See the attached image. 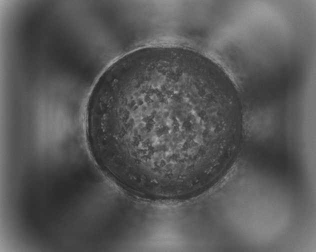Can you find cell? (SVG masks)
Instances as JSON below:
<instances>
[{
    "label": "cell",
    "mask_w": 316,
    "mask_h": 252,
    "mask_svg": "<svg viewBox=\"0 0 316 252\" xmlns=\"http://www.w3.org/2000/svg\"><path fill=\"white\" fill-rule=\"evenodd\" d=\"M230 123L212 76L185 59L158 56L110 76L86 130L96 157L115 180L170 190L194 179L204 138L228 132Z\"/></svg>",
    "instance_id": "1"
}]
</instances>
